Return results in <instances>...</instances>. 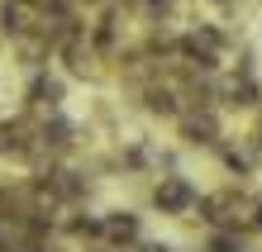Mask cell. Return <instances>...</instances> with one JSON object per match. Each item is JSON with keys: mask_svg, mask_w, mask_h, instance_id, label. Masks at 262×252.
<instances>
[{"mask_svg": "<svg viewBox=\"0 0 262 252\" xmlns=\"http://www.w3.org/2000/svg\"><path fill=\"white\" fill-rule=\"evenodd\" d=\"M195 204H200V191H195L191 176H181V171L152 176V186H148V210H152V214H162V219H186V214H195Z\"/></svg>", "mask_w": 262, "mask_h": 252, "instance_id": "1", "label": "cell"}, {"mask_svg": "<svg viewBox=\"0 0 262 252\" xmlns=\"http://www.w3.org/2000/svg\"><path fill=\"white\" fill-rule=\"evenodd\" d=\"M214 100H220V109L253 114V109H262V76L248 67H224L214 76Z\"/></svg>", "mask_w": 262, "mask_h": 252, "instance_id": "2", "label": "cell"}, {"mask_svg": "<svg viewBox=\"0 0 262 252\" xmlns=\"http://www.w3.org/2000/svg\"><path fill=\"white\" fill-rule=\"evenodd\" d=\"M177 138H181V148H205V152H214V148L224 143V114H220V109H181Z\"/></svg>", "mask_w": 262, "mask_h": 252, "instance_id": "3", "label": "cell"}, {"mask_svg": "<svg viewBox=\"0 0 262 252\" xmlns=\"http://www.w3.org/2000/svg\"><path fill=\"white\" fill-rule=\"evenodd\" d=\"M62 105H67V76L62 72H34L29 76V86H24V109L29 114H62Z\"/></svg>", "mask_w": 262, "mask_h": 252, "instance_id": "4", "label": "cell"}, {"mask_svg": "<svg viewBox=\"0 0 262 252\" xmlns=\"http://www.w3.org/2000/svg\"><path fill=\"white\" fill-rule=\"evenodd\" d=\"M143 214L129 210V204H115V210H100V243H110L119 252H129L134 243H143Z\"/></svg>", "mask_w": 262, "mask_h": 252, "instance_id": "5", "label": "cell"}, {"mask_svg": "<svg viewBox=\"0 0 262 252\" xmlns=\"http://www.w3.org/2000/svg\"><path fill=\"white\" fill-rule=\"evenodd\" d=\"M205 5H214L220 14H234V10H243V0H205Z\"/></svg>", "mask_w": 262, "mask_h": 252, "instance_id": "6", "label": "cell"}, {"mask_svg": "<svg viewBox=\"0 0 262 252\" xmlns=\"http://www.w3.org/2000/svg\"><path fill=\"white\" fill-rule=\"evenodd\" d=\"M86 252H119V247H110V243H91Z\"/></svg>", "mask_w": 262, "mask_h": 252, "instance_id": "7", "label": "cell"}]
</instances>
